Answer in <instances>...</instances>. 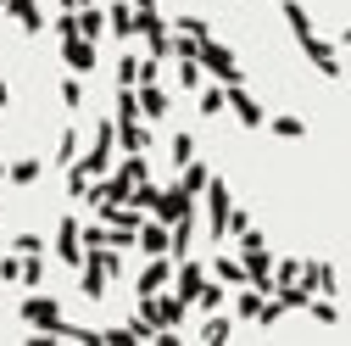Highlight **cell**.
<instances>
[{
  "label": "cell",
  "mask_w": 351,
  "mask_h": 346,
  "mask_svg": "<svg viewBox=\"0 0 351 346\" xmlns=\"http://www.w3.org/2000/svg\"><path fill=\"white\" fill-rule=\"evenodd\" d=\"M195 207L206 212V240H212V246H223V240H229V207H234V190H229V179H217V173H212Z\"/></svg>",
  "instance_id": "obj_1"
},
{
  "label": "cell",
  "mask_w": 351,
  "mask_h": 346,
  "mask_svg": "<svg viewBox=\"0 0 351 346\" xmlns=\"http://www.w3.org/2000/svg\"><path fill=\"white\" fill-rule=\"evenodd\" d=\"M234 240H240L245 279H251V285H262V290H274V246H268V235L251 224V229H245V235H234Z\"/></svg>",
  "instance_id": "obj_2"
},
{
  "label": "cell",
  "mask_w": 351,
  "mask_h": 346,
  "mask_svg": "<svg viewBox=\"0 0 351 346\" xmlns=\"http://www.w3.org/2000/svg\"><path fill=\"white\" fill-rule=\"evenodd\" d=\"M17 319L34 330V341H56V324H62V296H23L17 301Z\"/></svg>",
  "instance_id": "obj_3"
},
{
  "label": "cell",
  "mask_w": 351,
  "mask_h": 346,
  "mask_svg": "<svg viewBox=\"0 0 351 346\" xmlns=\"http://www.w3.org/2000/svg\"><path fill=\"white\" fill-rule=\"evenodd\" d=\"M112 162H117V123H112V117H101V123H95V135H90V146L78 151V168L90 173V179H101Z\"/></svg>",
  "instance_id": "obj_4"
},
{
  "label": "cell",
  "mask_w": 351,
  "mask_h": 346,
  "mask_svg": "<svg viewBox=\"0 0 351 346\" xmlns=\"http://www.w3.org/2000/svg\"><path fill=\"white\" fill-rule=\"evenodd\" d=\"M195 62H201V73H212L217 84H245V67H240V56L223 45V39H201V51H195Z\"/></svg>",
  "instance_id": "obj_5"
},
{
  "label": "cell",
  "mask_w": 351,
  "mask_h": 346,
  "mask_svg": "<svg viewBox=\"0 0 351 346\" xmlns=\"http://www.w3.org/2000/svg\"><path fill=\"white\" fill-rule=\"evenodd\" d=\"M295 45H301V56H306V62H313V73H318V78H329V84H335V78L346 73V67H340V51L329 45V39H318V34H301Z\"/></svg>",
  "instance_id": "obj_6"
},
{
  "label": "cell",
  "mask_w": 351,
  "mask_h": 346,
  "mask_svg": "<svg viewBox=\"0 0 351 346\" xmlns=\"http://www.w3.org/2000/svg\"><path fill=\"white\" fill-rule=\"evenodd\" d=\"M56 45H62V67L67 73H95L101 67V39H56Z\"/></svg>",
  "instance_id": "obj_7"
},
{
  "label": "cell",
  "mask_w": 351,
  "mask_h": 346,
  "mask_svg": "<svg viewBox=\"0 0 351 346\" xmlns=\"http://www.w3.org/2000/svg\"><path fill=\"white\" fill-rule=\"evenodd\" d=\"M134 101H140V117L145 123H162L167 112H173V90L162 78H145V84H134Z\"/></svg>",
  "instance_id": "obj_8"
},
{
  "label": "cell",
  "mask_w": 351,
  "mask_h": 346,
  "mask_svg": "<svg viewBox=\"0 0 351 346\" xmlns=\"http://www.w3.org/2000/svg\"><path fill=\"white\" fill-rule=\"evenodd\" d=\"M45 251L56 257L62 268H78V263H84V240H78V218H62V224H56V240H45Z\"/></svg>",
  "instance_id": "obj_9"
},
{
  "label": "cell",
  "mask_w": 351,
  "mask_h": 346,
  "mask_svg": "<svg viewBox=\"0 0 351 346\" xmlns=\"http://www.w3.org/2000/svg\"><path fill=\"white\" fill-rule=\"evenodd\" d=\"M184 212H195V196L184 185H162L156 201H151V218L156 224H173V218H184Z\"/></svg>",
  "instance_id": "obj_10"
},
{
  "label": "cell",
  "mask_w": 351,
  "mask_h": 346,
  "mask_svg": "<svg viewBox=\"0 0 351 346\" xmlns=\"http://www.w3.org/2000/svg\"><path fill=\"white\" fill-rule=\"evenodd\" d=\"M223 112L240 117V128H262V123H268V106H262L245 84H229V106H223Z\"/></svg>",
  "instance_id": "obj_11"
},
{
  "label": "cell",
  "mask_w": 351,
  "mask_h": 346,
  "mask_svg": "<svg viewBox=\"0 0 351 346\" xmlns=\"http://www.w3.org/2000/svg\"><path fill=\"white\" fill-rule=\"evenodd\" d=\"M262 301H268V290H262V285H234V301H229L234 324H256V319H262Z\"/></svg>",
  "instance_id": "obj_12"
},
{
  "label": "cell",
  "mask_w": 351,
  "mask_h": 346,
  "mask_svg": "<svg viewBox=\"0 0 351 346\" xmlns=\"http://www.w3.org/2000/svg\"><path fill=\"white\" fill-rule=\"evenodd\" d=\"M234 313H223V308H217V313H201V330H195V341H206V346H223V341H234Z\"/></svg>",
  "instance_id": "obj_13"
},
{
  "label": "cell",
  "mask_w": 351,
  "mask_h": 346,
  "mask_svg": "<svg viewBox=\"0 0 351 346\" xmlns=\"http://www.w3.org/2000/svg\"><path fill=\"white\" fill-rule=\"evenodd\" d=\"M167 285H173V257L162 251V257H151V263L140 268V279H134V290H140V296H151V290H167Z\"/></svg>",
  "instance_id": "obj_14"
},
{
  "label": "cell",
  "mask_w": 351,
  "mask_h": 346,
  "mask_svg": "<svg viewBox=\"0 0 351 346\" xmlns=\"http://www.w3.org/2000/svg\"><path fill=\"white\" fill-rule=\"evenodd\" d=\"M0 17H17L23 34H39V28H45V12H39V0H0Z\"/></svg>",
  "instance_id": "obj_15"
},
{
  "label": "cell",
  "mask_w": 351,
  "mask_h": 346,
  "mask_svg": "<svg viewBox=\"0 0 351 346\" xmlns=\"http://www.w3.org/2000/svg\"><path fill=\"white\" fill-rule=\"evenodd\" d=\"M112 123H117V151H151L145 117H112Z\"/></svg>",
  "instance_id": "obj_16"
},
{
  "label": "cell",
  "mask_w": 351,
  "mask_h": 346,
  "mask_svg": "<svg viewBox=\"0 0 351 346\" xmlns=\"http://www.w3.org/2000/svg\"><path fill=\"white\" fill-rule=\"evenodd\" d=\"M106 34L134 39V0H106Z\"/></svg>",
  "instance_id": "obj_17"
},
{
  "label": "cell",
  "mask_w": 351,
  "mask_h": 346,
  "mask_svg": "<svg viewBox=\"0 0 351 346\" xmlns=\"http://www.w3.org/2000/svg\"><path fill=\"white\" fill-rule=\"evenodd\" d=\"M190 308H195V313H217V308H229V285L206 274V279H201V290L190 296Z\"/></svg>",
  "instance_id": "obj_18"
},
{
  "label": "cell",
  "mask_w": 351,
  "mask_h": 346,
  "mask_svg": "<svg viewBox=\"0 0 351 346\" xmlns=\"http://www.w3.org/2000/svg\"><path fill=\"white\" fill-rule=\"evenodd\" d=\"M51 279V263H45V251H34V257H17V290H39Z\"/></svg>",
  "instance_id": "obj_19"
},
{
  "label": "cell",
  "mask_w": 351,
  "mask_h": 346,
  "mask_svg": "<svg viewBox=\"0 0 351 346\" xmlns=\"http://www.w3.org/2000/svg\"><path fill=\"white\" fill-rule=\"evenodd\" d=\"M134 246H140L145 257H162V251H167V224H156L151 212H145V218H140V229H134Z\"/></svg>",
  "instance_id": "obj_20"
},
{
  "label": "cell",
  "mask_w": 351,
  "mask_h": 346,
  "mask_svg": "<svg viewBox=\"0 0 351 346\" xmlns=\"http://www.w3.org/2000/svg\"><path fill=\"white\" fill-rule=\"evenodd\" d=\"M262 128H268L274 140H306V117H301V112H268Z\"/></svg>",
  "instance_id": "obj_21"
},
{
  "label": "cell",
  "mask_w": 351,
  "mask_h": 346,
  "mask_svg": "<svg viewBox=\"0 0 351 346\" xmlns=\"http://www.w3.org/2000/svg\"><path fill=\"white\" fill-rule=\"evenodd\" d=\"M6 179L17 190H34L39 179H45V162H39V157H17V162H6Z\"/></svg>",
  "instance_id": "obj_22"
},
{
  "label": "cell",
  "mask_w": 351,
  "mask_h": 346,
  "mask_svg": "<svg viewBox=\"0 0 351 346\" xmlns=\"http://www.w3.org/2000/svg\"><path fill=\"white\" fill-rule=\"evenodd\" d=\"M195 117H223V106H229V84H223V90H217V84H201V90H195Z\"/></svg>",
  "instance_id": "obj_23"
},
{
  "label": "cell",
  "mask_w": 351,
  "mask_h": 346,
  "mask_svg": "<svg viewBox=\"0 0 351 346\" xmlns=\"http://www.w3.org/2000/svg\"><path fill=\"white\" fill-rule=\"evenodd\" d=\"M206 274H212V279H223L229 290H234V285H251V279H245V263H240L234 251H223V257H217V263H212Z\"/></svg>",
  "instance_id": "obj_24"
},
{
  "label": "cell",
  "mask_w": 351,
  "mask_h": 346,
  "mask_svg": "<svg viewBox=\"0 0 351 346\" xmlns=\"http://www.w3.org/2000/svg\"><path fill=\"white\" fill-rule=\"evenodd\" d=\"M279 12H285V28H290V39H301V34H313V12H306L301 0H279Z\"/></svg>",
  "instance_id": "obj_25"
},
{
  "label": "cell",
  "mask_w": 351,
  "mask_h": 346,
  "mask_svg": "<svg viewBox=\"0 0 351 346\" xmlns=\"http://www.w3.org/2000/svg\"><path fill=\"white\" fill-rule=\"evenodd\" d=\"M78 151H84L78 128H62V135H56V151H51V168H67V162H78Z\"/></svg>",
  "instance_id": "obj_26"
},
{
  "label": "cell",
  "mask_w": 351,
  "mask_h": 346,
  "mask_svg": "<svg viewBox=\"0 0 351 346\" xmlns=\"http://www.w3.org/2000/svg\"><path fill=\"white\" fill-rule=\"evenodd\" d=\"M62 190H67V201H84V196H90V173H84L78 162H67L62 168Z\"/></svg>",
  "instance_id": "obj_27"
},
{
  "label": "cell",
  "mask_w": 351,
  "mask_h": 346,
  "mask_svg": "<svg viewBox=\"0 0 351 346\" xmlns=\"http://www.w3.org/2000/svg\"><path fill=\"white\" fill-rule=\"evenodd\" d=\"M306 313H313L324 330H335V324H340V301H335V296H306Z\"/></svg>",
  "instance_id": "obj_28"
},
{
  "label": "cell",
  "mask_w": 351,
  "mask_h": 346,
  "mask_svg": "<svg viewBox=\"0 0 351 346\" xmlns=\"http://www.w3.org/2000/svg\"><path fill=\"white\" fill-rule=\"evenodd\" d=\"M167 162H173V168H184V162H195V135H190V128H179V135L167 140Z\"/></svg>",
  "instance_id": "obj_29"
},
{
  "label": "cell",
  "mask_w": 351,
  "mask_h": 346,
  "mask_svg": "<svg viewBox=\"0 0 351 346\" xmlns=\"http://www.w3.org/2000/svg\"><path fill=\"white\" fill-rule=\"evenodd\" d=\"M56 95H62L67 112H84V73H67V78L56 84Z\"/></svg>",
  "instance_id": "obj_30"
},
{
  "label": "cell",
  "mask_w": 351,
  "mask_h": 346,
  "mask_svg": "<svg viewBox=\"0 0 351 346\" xmlns=\"http://www.w3.org/2000/svg\"><path fill=\"white\" fill-rule=\"evenodd\" d=\"M112 117H140V101H134V84H112Z\"/></svg>",
  "instance_id": "obj_31"
},
{
  "label": "cell",
  "mask_w": 351,
  "mask_h": 346,
  "mask_svg": "<svg viewBox=\"0 0 351 346\" xmlns=\"http://www.w3.org/2000/svg\"><path fill=\"white\" fill-rule=\"evenodd\" d=\"M173 34H195V39H212V17H195V12H184V17H173Z\"/></svg>",
  "instance_id": "obj_32"
},
{
  "label": "cell",
  "mask_w": 351,
  "mask_h": 346,
  "mask_svg": "<svg viewBox=\"0 0 351 346\" xmlns=\"http://www.w3.org/2000/svg\"><path fill=\"white\" fill-rule=\"evenodd\" d=\"M112 84H140V56H117L112 62Z\"/></svg>",
  "instance_id": "obj_33"
},
{
  "label": "cell",
  "mask_w": 351,
  "mask_h": 346,
  "mask_svg": "<svg viewBox=\"0 0 351 346\" xmlns=\"http://www.w3.org/2000/svg\"><path fill=\"white\" fill-rule=\"evenodd\" d=\"M201 84H206V73H201V62H179V90H201Z\"/></svg>",
  "instance_id": "obj_34"
},
{
  "label": "cell",
  "mask_w": 351,
  "mask_h": 346,
  "mask_svg": "<svg viewBox=\"0 0 351 346\" xmlns=\"http://www.w3.org/2000/svg\"><path fill=\"white\" fill-rule=\"evenodd\" d=\"M301 279V263L295 257H274V285H295Z\"/></svg>",
  "instance_id": "obj_35"
},
{
  "label": "cell",
  "mask_w": 351,
  "mask_h": 346,
  "mask_svg": "<svg viewBox=\"0 0 351 346\" xmlns=\"http://www.w3.org/2000/svg\"><path fill=\"white\" fill-rule=\"evenodd\" d=\"M12 251H17V257H34V251H45V235H34V229H17Z\"/></svg>",
  "instance_id": "obj_36"
},
{
  "label": "cell",
  "mask_w": 351,
  "mask_h": 346,
  "mask_svg": "<svg viewBox=\"0 0 351 346\" xmlns=\"http://www.w3.org/2000/svg\"><path fill=\"white\" fill-rule=\"evenodd\" d=\"M123 330H128V335H134V341H156V335H162V330L151 324V313H134V319H128Z\"/></svg>",
  "instance_id": "obj_37"
},
{
  "label": "cell",
  "mask_w": 351,
  "mask_h": 346,
  "mask_svg": "<svg viewBox=\"0 0 351 346\" xmlns=\"http://www.w3.org/2000/svg\"><path fill=\"white\" fill-rule=\"evenodd\" d=\"M195 51H201L195 34H173V62H195Z\"/></svg>",
  "instance_id": "obj_38"
},
{
  "label": "cell",
  "mask_w": 351,
  "mask_h": 346,
  "mask_svg": "<svg viewBox=\"0 0 351 346\" xmlns=\"http://www.w3.org/2000/svg\"><path fill=\"white\" fill-rule=\"evenodd\" d=\"M51 28H56V39H73V34H78V12H73V6H62V17H56Z\"/></svg>",
  "instance_id": "obj_39"
},
{
  "label": "cell",
  "mask_w": 351,
  "mask_h": 346,
  "mask_svg": "<svg viewBox=\"0 0 351 346\" xmlns=\"http://www.w3.org/2000/svg\"><path fill=\"white\" fill-rule=\"evenodd\" d=\"M245 229H251V212L234 201V207H229V240H234V235H245Z\"/></svg>",
  "instance_id": "obj_40"
},
{
  "label": "cell",
  "mask_w": 351,
  "mask_h": 346,
  "mask_svg": "<svg viewBox=\"0 0 351 346\" xmlns=\"http://www.w3.org/2000/svg\"><path fill=\"white\" fill-rule=\"evenodd\" d=\"M78 240L84 246H106V224H78Z\"/></svg>",
  "instance_id": "obj_41"
},
{
  "label": "cell",
  "mask_w": 351,
  "mask_h": 346,
  "mask_svg": "<svg viewBox=\"0 0 351 346\" xmlns=\"http://www.w3.org/2000/svg\"><path fill=\"white\" fill-rule=\"evenodd\" d=\"M0 279H6V285H17V251H6V257H0Z\"/></svg>",
  "instance_id": "obj_42"
},
{
  "label": "cell",
  "mask_w": 351,
  "mask_h": 346,
  "mask_svg": "<svg viewBox=\"0 0 351 346\" xmlns=\"http://www.w3.org/2000/svg\"><path fill=\"white\" fill-rule=\"evenodd\" d=\"M6 106H12V84L0 78V112H6Z\"/></svg>",
  "instance_id": "obj_43"
},
{
  "label": "cell",
  "mask_w": 351,
  "mask_h": 346,
  "mask_svg": "<svg viewBox=\"0 0 351 346\" xmlns=\"http://www.w3.org/2000/svg\"><path fill=\"white\" fill-rule=\"evenodd\" d=\"M145 6H156V0H134V12H145Z\"/></svg>",
  "instance_id": "obj_44"
},
{
  "label": "cell",
  "mask_w": 351,
  "mask_h": 346,
  "mask_svg": "<svg viewBox=\"0 0 351 346\" xmlns=\"http://www.w3.org/2000/svg\"><path fill=\"white\" fill-rule=\"evenodd\" d=\"M340 39H346V45H351V23H346V34H340Z\"/></svg>",
  "instance_id": "obj_45"
},
{
  "label": "cell",
  "mask_w": 351,
  "mask_h": 346,
  "mask_svg": "<svg viewBox=\"0 0 351 346\" xmlns=\"http://www.w3.org/2000/svg\"><path fill=\"white\" fill-rule=\"evenodd\" d=\"M73 6H90V0H73Z\"/></svg>",
  "instance_id": "obj_46"
},
{
  "label": "cell",
  "mask_w": 351,
  "mask_h": 346,
  "mask_svg": "<svg viewBox=\"0 0 351 346\" xmlns=\"http://www.w3.org/2000/svg\"><path fill=\"white\" fill-rule=\"evenodd\" d=\"M0 179H6V162H0Z\"/></svg>",
  "instance_id": "obj_47"
},
{
  "label": "cell",
  "mask_w": 351,
  "mask_h": 346,
  "mask_svg": "<svg viewBox=\"0 0 351 346\" xmlns=\"http://www.w3.org/2000/svg\"><path fill=\"white\" fill-rule=\"evenodd\" d=\"M0 290H6V279H0Z\"/></svg>",
  "instance_id": "obj_48"
},
{
  "label": "cell",
  "mask_w": 351,
  "mask_h": 346,
  "mask_svg": "<svg viewBox=\"0 0 351 346\" xmlns=\"http://www.w3.org/2000/svg\"><path fill=\"white\" fill-rule=\"evenodd\" d=\"M274 6H279V0H274Z\"/></svg>",
  "instance_id": "obj_49"
}]
</instances>
